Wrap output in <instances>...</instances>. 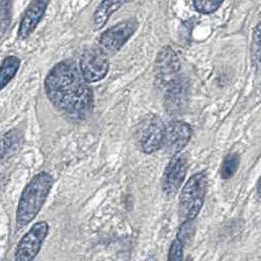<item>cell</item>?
Segmentation results:
<instances>
[{"mask_svg": "<svg viewBox=\"0 0 261 261\" xmlns=\"http://www.w3.org/2000/svg\"><path fill=\"white\" fill-rule=\"evenodd\" d=\"M155 65L157 76L164 86L177 76L175 74L179 70V60L176 53L170 47L165 46L161 48Z\"/></svg>", "mask_w": 261, "mask_h": 261, "instance_id": "12", "label": "cell"}, {"mask_svg": "<svg viewBox=\"0 0 261 261\" xmlns=\"http://www.w3.org/2000/svg\"><path fill=\"white\" fill-rule=\"evenodd\" d=\"M222 5L221 1H194L193 6L201 14H210L216 11Z\"/></svg>", "mask_w": 261, "mask_h": 261, "instance_id": "18", "label": "cell"}, {"mask_svg": "<svg viewBox=\"0 0 261 261\" xmlns=\"http://www.w3.org/2000/svg\"><path fill=\"white\" fill-rule=\"evenodd\" d=\"M0 6H1V33L2 35H4L10 24L12 2L2 0L0 2Z\"/></svg>", "mask_w": 261, "mask_h": 261, "instance_id": "19", "label": "cell"}, {"mask_svg": "<svg viewBox=\"0 0 261 261\" xmlns=\"http://www.w3.org/2000/svg\"><path fill=\"white\" fill-rule=\"evenodd\" d=\"M206 192V173L200 171L191 175L179 195V213L184 219L195 220L204 205Z\"/></svg>", "mask_w": 261, "mask_h": 261, "instance_id": "3", "label": "cell"}, {"mask_svg": "<svg viewBox=\"0 0 261 261\" xmlns=\"http://www.w3.org/2000/svg\"><path fill=\"white\" fill-rule=\"evenodd\" d=\"M166 125L157 114H147L137 130V139L141 150L145 154H152L163 147Z\"/></svg>", "mask_w": 261, "mask_h": 261, "instance_id": "4", "label": "cell"}, {"mask_svg": "<svg viewBox=\"0 0 261 261\" xmlns=\"http://www.w3.org/2000/svg\"><path fill=\"white\" fill-rule=\"evenodd\" d=\"M123 4H124V2H121V1H103V2H101L97 6V8L93 14L94 29L95 30L102 29L106 24L110 14L113 11H115L116 9H118L120 6H122Z\"/></svg>", "mask_w": 261, "mask_h": 261, "instance_id": "14", "label": "cell"}, {"mask_svg": "<svg viewBox=\"0 0 261 261\" xmlns=\"http://www.w3.org/2000/svg\"><path fill=\"white\" fill-rule=\"evenodd\" d=\"M50 102L72 119H85L94 107V95L76 63L64 60L55 64L44 82Z\"/></svg>", "mask_w": 261, "mask_h": 261, "instance_id": "1", "label": "cell"}, {"mask_svg": "<svg viewBox=\"0 0 261 261\" xmlns=\"http://www.w3.org/2000/svg\"><path fill=\"white\" fill-rule=\"evenodd\" d=\"M22 135L20 130L12 128L6 132L2 137V148H1V158L3 159L6 155H9L16 151L20 146Z\"/></svg>", "mask_w": 261, "mask_h": 261, "instance_id": "16", "label": "cell"}, {"mask_svg": "<svg viewBox=\"0 0 261 261\" xmlns=\"http://www.w3.org/2000/svg\"><path fill=\"white\" fill-rule=\"evenodd\" d=\"M136 18H128L108 28L99 38L100 50L107 54H114L121 49L138 29Z\"/></svg>", "mask_w": 261, "mask_h": 261, "instance_id": "5", "label": "cell"}, {"mask_svg": "<svg viewBox=\"0 0 261 261\" xmlns=\"http://www.w3.org/2000/svg\"><path fill=\"white\" fill-rule=\"evenodd\" d=\"M80 70L88 84L100 82L109 70L107 55L100 49L86 50L80 58Z\"/></svg>", "mask_w": 261, "mask_h": 261, "instance_id": "7", "label": "cell"}, {"mask_svg": "<svg viewBox=\"0 0 261 261\" xmlns=\"http://www.w3.org/2000/svg\"><path fill=\"white\" fill-rule=\"evenodd\" d=\"M240 165V156L237 153L227 154L221 163L220 166V176L223 179H228L232 177L239 169Z\"/></svg>", "mask_w": 261, "mask_h": 261, "instance_id": "17", "label": "cell"}, {"mask_svg": "<svg viewBox=\"0 0 261 261\" xmlns=\"http://www.w3.org/2000/svg\"><path fill=\"white\" fill-rule=\"evenodd\" d=\"M54 178L47 171L37 173L24 187L15 212V222L25 226L32 222L45 204L53 187Z\"/></svg>", "mask_w": 261, "mask_h": 261, "instance_id": "2", "label": "cell"}, {"mask_svg": "<svg viewBox=\"0 0 261 261\" xmlns=\"http://www.w3.org/2000/svg\"><path fill=\"white\" fill-rule=\"evenodd\" d=\"M48 5L49 2L44 0L30 2V4L28 5L27 9L23 12V15L18 25L17 36L19 39L24 40L34 33L39 22L42 20Z\"/></svg>", "mask_w": 261, "mask_h": 261, "instance_id": "11", "label": "cell"}, {"mask_svg": "<svg viewBox=\"0 0 261 261\" xmlns=\"http://www.w3.org/2000/svg\"><path fill=\"white\" fill-rule=\"evenodd\" d=\"M164 96V105L170 115H176L181 112L188 100L189 86L188 81L184 77L176 76L166 86Z\"/></svg>", "mask_w": 261, "mask_h": 261, "instance_id": "10", "label": "cell"}, {"mask_svg": "<svg viewBox=\"0 0 261 261\" xmlns=\"http://www.w3.org/2000/svg\"><path fill=\"white\" fill-rule=\"evenodd\" d=\"M188 160L185 156H174L167 164L162 175V191L168 197L177 194L188 171Z\"/></svg>", "mask_w": 261, "mask_h": 261, "instance_id": "8", "label": "cell"}, {"mask_svg": "<svg viewBox=\"0 0 261 261\" xmlns=\"http://www.w3.org/2000/svg\"><path fill=\"white\" fill-rule=\"evenodd\" d=\"M252 59L253 64L256 67H259V58H260V23L258 22L253 31L252 39Z\"/></svg>", "mask_w": 261, "mask_h": 261, "instance_id": "20", "label": "cell"}, {"mask_svg": "<svg viewBox=\"0 0 261 261\" xmlns=\"http://www.w3.org/2000/svg\"><path fill=\"white\" fill-rule=\"evenodd\" d=\"M49 232V224L46 221H38L19 240L14 260L31 261L35 259Z\"/></svg>", "mask_w": 261, "mask_h": 261, "instance_id": "6", "label": "cell"}, {"mask_svg": "<svg viewBox=\"0 0 261 261\" xmlns=\"http://www.w3.org/2000/svg\"><path fill=\"white\" fill-rule=\"evenodd\" d=\"M20 65V59L16 56L10 55L3 59L0 68V81L1 89H4L6 85L15 76Z\"/></svg>", "mask_w": 261, "mask_h": 261, "instance_id": "15", "label": "cell"}, {"mask_svg": "<svg viewBox=\"0 0 261 261\" xmlns=\"http://www.w3.org/2000/svg\"><path fill=\"white\" fill-rule=\"evenodd\" d=\"M195 233V224L194 220H188L184 219L181 224L178 227L177 233L175 236V239L172 241L169 250H168V260H182V254H184V249L186 245H188L193 236Z\"/></svg>", "mask_w": 261, "mask_h": 261, "instance_id": "13", "label": "cell"}, {"mask_svg": "<svg viewBox=\"0 0 261 261\" xmlns=\"http://www.w3.org/2000/svg\"><path fill=\"white\" fill-rule=\"evenodd\" d=\"M193 135L192 126L182 120L171 121L166 125L163 147L171 155H177L190 142Z\"/></svg>", "mask_w": 261, "mask_h": 261, "instance_id": "9", "label": "cell"}]
</instances>
